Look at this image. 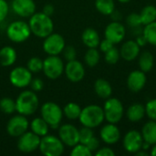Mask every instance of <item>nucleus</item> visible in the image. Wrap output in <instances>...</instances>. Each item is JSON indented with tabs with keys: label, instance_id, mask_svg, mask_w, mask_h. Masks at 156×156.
<instances>
[{
	"label": "nucleus",
	"instance_id": "37",
	"mask_svg": "<svg viewBox=\"0 0 156 156\" xmlns=\"http://www.w3.org/2000/svg\"><path fill=\"white\" fill-rule=\"evenodd\" d=\"M79 135H80V143L83 144H87V143L94 136L92 129L86 126H83L81 129L79 130Z\"/></svg>",
	"mask_w": 156,
	"mask_h": 156
},
{
	"label": "nucleus",
	"instance_id": "11",
	"mask_svg": "<svg viewBox=\"0 0 156 156\" xmlns=\"http://www.w3.org/2000/svg\"><path fill=\"white\" fill-rule=\"evenodd\" d=\"M40 138L38 135L33 132H26L18 137L17 149L25 154H29L35 152L39 147Z\"/></svg>",
	"mask_w": 156,
	"mask_h": 156
},
{
	"label": "nucleus",
	"instance_id": "5",
	"mask_svg": "<svg viewBox=\"0 0 156 156\" xmlns=\"http://www.w3.org/2000/svg\"><path fill=\"white\" fill-rule=\"evenodd\" d=\"M105 120L110 123H118L123 117L124 108L122 101L117 98H108L103 106Z\"/></svg>",
	"mask_w": 156,
	"mask_h": 156
},
{
	"label": "nucleus",
	"instance_id": "8",
	"mask_svg": "<svg viewBox=\"0 0 156 156\" xmlns=\"http://www.w3.org/2000/svg\"><path fill=\"white\" fill-rule=\"evenodd\" d=\"M65 65L63 60L56 56H48L43 60V72L45 76L49 80L58 79L64 72Z\"/></svg>",
	"mask_w": 156,
	"mask_h": 156
},
{
	"label": "nucleus",
	"instance_id": "9",
	"mask_svg": "<svg viewBox=\"0 0 156 156\" xmlns=\"http://www.w3.org/2000/svg\"><path fill=\"white\" fill-rule=\"evenodd\" d=\"M65 46L64 37L57 33H51L46 37L43 42V49L48 56H56L62 53Z\"/></svg>",
	"mask_w": 156,
	"mask_h": 156
},
{
	"label": "nucleus",
	"instance_id": "20",
	"mask_svg": "<svg viewBox=\"0 0 156 156\" xmlns=\"http://www.w3.org/2000/svg\"><path fill=\"white\" fill-rule=\"evenodd\" d=\"M141 53V47L136 43L135 40L125 41L120 49L121 58L126 61H133L138 58Z\"/></svg>",
	"mask_w": 156,
	"mask_h": 156
},
{
	"label": "nucleus",
	"instance_id": "39",
	"mask_svg": "<svg viewBox=\"0 0 156 156\" xmlns=\"http://www.w3.org/2000/svg\"><path fill=\"white\" fill-rule=\"evenodd\" d=\"M145 114L150 120L156 122V99L149 101L145 104Z\"/></svg>",
	"mask_w": 156,
	"mask_h": 156
},
{
	"label": "nucleus",
	"instance_id": "42",
	"mask_svg": "<svg viewBox=\"0 0 156 156\" xmlns=\"http://www.w3.org/2000/svg\"><path fill=\"white\" fill-rule=\"evenodd\" d=\"M9 11L8 4L5 0H0V23L5 20Z\"/></svg>",
	"mask_w": 156,
	"mask_h": 156
},
{
	"label": "nucleus",
	"instance_id": "36",
	"mask_svg": "<svg viewBox=\"0 0 156 156\" xmlns=\"http://www.w3.org/2000/svg\"><path fill=\"white\" fill-rule=\"evenodd\" d=\"M91 154H92V153L87 147V145L80 144V143L74 145L70 152L71 156H91Z\"/></svg>",
	"mask_w": 156,
	"mask_h": 156
},
{
	"label": "nucleus",
	"instance_id": "21",
	"mask_svg": "<svg viewBox=\"0 0 156 156\" xmlns=\"http://www.w3.org/2000/svg\"><path fill=\"white\" fill-rule=\"evenodd\" d=\"M81 40L88 48H91L99 47L101 42V37L96 29L92 27H88L82 32Z\"/></svg>",
	"mask_w": 156,
	"mask_h": 156
},
{
	"label": "nucleus",
	"instance_id": "17",
	"mask_svg": "<svg viewBox=\"0 0 156 156\" xmlns=\"http://www.w3.org/2000/svg\"><path fill=\"white\" fill-rule=\"evenodd\" d=\"M100 136L102 142L106 144H116L121 139V132L115 123H110L101 127L100 131Z\"/></svg>",
	"mask_w": 156,
	"mask_h": 156
},
{
	"label": "nucleus",
	"instance_id": "18",
	"mask_svg": "<svg viewBox=\"0 0 156 156\" xmlns=\"http://www.w3.org/2000/svg\"><path fill=\"white\" fill-rule=\"evenodd\" d=\"M147 81V78L145 72L141 69H136L132 71L127 78V87L132 92H139L141 91Z\"/></svg>",
	"mask_w": 156,
	"mask_h": 156
},
{
	"label": "nucleus",
	"instance_id": "31",
	"mask_svg": "<svg viewBox=\"0 0 156 156\" xmlns=\"http://www.w3.org/2000/svg\"><path fill=\"white\" fill-rule=\"evenodd\" d=\"M100 59H101V55L97 48H88L84 56V61L87 64V66L93 68L98 65V63L100 62Z\"/></svg>",
	"mask_w": 156,
	"mask_h": 156
},
{
	"label": "nucleus",
	"instance_id": "29",
	"mask_svg": "<svg viewBox=\"0 0 156 156\" xmlns=\"http://www.w3.org/2000/svg\"><path fill=\"white\" fill-rule=\"evenodd\" d=\"M95 7L101 14L110 16L115 10L114 0H95Z\"/></svg>",
	"mask_w": 156,
	"mask_h": 156
},
{
	"label": "nucleus",
	"instance_id": "34",
	"mask_svg": "<svg viewBox=\"0 0 156 156\" xmlns=\"http://www.w3.org/2000/svg\"><path fill=\"white\" fill-rule=\"evenodd\" d=\"M120 58H121L120 50L115 47L112 48L110 50H108L107 52L104 53V59L110 65L116 64L119 61Z\"/></svg>",
	"mask_w": 156,
	"mask_h": 156
},
{
	"label": "nucleus",
	"instance_id": "4",
	"mask_svg": "<svg viewBox=\"0 0 156 156\" xmlns=\"http://www.w3.org/2000/svg\"><path fill=\"white\" fill-rule=\"evenodd\" d=\"M41 117L48 122L50 128L57 129L62 121L63 111L55 102L48 101L41 106L40 109Z\"/></svg>",
	"mask_w": 156,
	"mask_h": 156
},
{
	"label": "nucleus",
	"instance_id": "47",
	"mask_svg": "<svg viewBox=\"0 0 156 156\" xmlns=\"http://www.w3.org/2000/svg\"><path fill=\"white\" fill-rule=\"evenodd\" d=\"M135 41H136V43H137L140 47H144V46H145V45H147V44H148V43H147V40H146V39H145V37H144L143 33H142L141 35L137 36V37H136Z\"/></svg>",
	"mask_w": 156,
	"mask_h": 156
},
{
	"label": "nucleus",
	"instance_id": "38",
	"mask_svg": "<svg viewBox=\"0 0 156 156\" xmlns=\"http://www.w3.org/2000/svg\"><path fill=\"white\" fill-rule=\"evenodd\" d=\"M126 24L130 27H132V28H135V27H141L143 24H142L140 14L139 13H131L126 17Z\"/></svg>",
	"mask_w": 156,
	"mask_h": 156
},
{
	"label": "nucleus",
	"instance_id": "6",
	"mask_svg": "<svg viewBox=\"0 0 156 156\" xmlns=\"http://www.w3.org/2000/svg\"><path fill=\"white\" fill-rule=\"evenodd\" d=\"M64 146L58 137L47 134L40 138L38 149L45 156H60L64 152Z\"/></svg>",
	"mask_w": 156,
	"mask_h": 156
},
{
	"label": "nucleus",
	"instance_id": "25",
	"mask_svg": "<svg viewBox=\"0 0 156 156\" xmlns=\"http://www.w3.org/2000/svg\"><path fill=\"white\" fill-rule=\"evenodd\" d=\"M16 60V51L10 46H5L0 49V64L3 67H10Z\"/></svg>",
	"mask_w": 156,
	"mask_h": 156
},
{
	"label": "nucleus",
	"instance_id": "15",
	"mask_svg": "<svg viewBox=\"0 0 156 156\" xmlns=\"http://www.w3.org/2000/svg\"><path fill=\"white\" fill-rule=\"evenodd\" d=\"M104 36L105 38L116 45L124 39L126 36V28L120 21H112L107 25L104 30Z\"/></svg>",
	"mask_w": 156,
	"mask_h": 156
},
{
	"label": "nucleus",
	"instance_id": "16",
	"mask_svg": "<svg viewBox=\"0 0 156 156\" xmlns=\"http://www.w3.org/2000/svg\"><path fill=\"white\" fill-rule=\"evenodd\" d=\"M64 72L68 80L74 83L80 82V80L84 79V76H85L84 66L80 61L77 59L68 61V63L65 66Z\"/></svg>",
	"mask_w": 156,
	"mask_h": 156
},
{
	"label": "nucleus",
	"instance_id": "3",
	"mask_svg": "<svg viewBox=\"0 0 156 156\" xmlns=\"http://www.w3.org/2000/svg\"><path fill=\"white\" fill-rule=\"evenodd\" d=\"M79 120L82 126H86L91 129L99 127L105 120L103 109L96 104L88 105L81 109Z\"/></svg>",
	"mask_w": 156,
	"mask_h": 156
},
{
	"label": "nucleus",
	"instance_id": "23",
	"mask_svg": "<svg viewBox=\"0 0 156 156\" xmlns=\"http://www.w3.org/2000/svg\"><path fill=\"white\" fill-rule=\"evenodd\" d=\"M94 91L101 99H108L112 94V87L111 83L104 79H98L94 82Z\"/></svg>",
	"mask_w": 156,
	"mask_h": 156
},
{
	"label": "nucleus",
	"instance_id": "46",
	"mask_svg": "<svg viewBox=\"0 0 156 156\" xmlns=\"http://www.w3.org/2000/svg\"><path fill=\"white\" fill-rule=\"evenodd\" d=\"M45 15L51 16L54 13V6L51 4H47L44 7H43V11H42Z\"/></svg>",
	"mask_w": 156,
	"mask_h": 156
},
{
	"label": "nucleus",
	"instance_id": "51",
	"mask_svg": "<svg viewBox=\"0 0 156 156\" xmlns=\"http://www.w3.org/2000/svg\"><path fill=\"white\" fill-rule=\"evenodd\" d=\"M118 1L122 4H126V3H129L131 0H118Z\"/></svg>",
	"mask_w": 156,
	"mask_h": 156
},
{
	"label": "nucleus",
	"instance_id": "40",
	"mask_svg": "<svg viewBox=\"0 0 156 156\" xmlns=\"http://www.w3.org/2000/svg\"><path fill=\"white\" fill-rule=\"evenodd\" d=\"M62 54H63L64 58L67 61L74 60L76 59V57H77V51L73 46H65V48L62 50Z\"/></svg>",
	"mask_w": 156,
	"mask_h": 156
},
{
	"label": "nucleus",
	"instance_id": "24",
	"mask_svg": "<svg viewBox=\"0 0 156 156\" xmlns=\"http://www.w3.org/2000/svg\"><path fill=\"white\" fill-rule=\"evenodd\" d=\"M142 136L144 142L154 145L156 144V122L150 120L147 122L142 129Z\"/></svg>",
	"mask_w": 156,
	"mask_h": 156
},
{
	"label": "nucleus",
	"instance_id": "26",
	"mask_svg": "<svg viewBox=\"0 0 156 156\" xmlns=\"http://www.w3.org/2000/svg\"><path fill=\"white\" fill-rule=\"evenodd\" d=\"M138 57H139L138 65L140 69L145 73L150 72L154 65V58L153 54L148 50H144L141 52Z\"/></svg>",
	"mask_w": 156,
	"mask_h": 156
},
{
	"label": "nucleus",
	"instance_id": "28",
	"mask_svg": "<svg viewBox=\"0 0 156 156\" xmlns=\"http://www.w3.org/2000/svg\"><path fill=\"white\" fill-rule=\"evenodd\" d=\"M142 20V24L144 26L156 21V6L153 5H147L142 8L139 13Z\"/></svg>",
	"mask_w": 156,
	"mask_h": 156
},
{
	"label": "nucleus",
	"instance_id": "30",
	"mask_svg": "<svg viewBox=\"0 0 156 156\" xmlns=\"http://www.w3.org/2000/svg\"><path fill=\"white\" fill-rule=\"evenodd\" d=\"M62 111H63V115H65L66 118H68L69 120H77L80 115L81 108L78 103L69 102L68 104L65 105Z\"/></svg>",
	"mask_w": 156,
	"mask_h": 156
},
{
	"label": "nucleus",
	"instance_id": "41",
	"mask_svg": "<svg viewBox=\"0 0 156 156\" xmlns=\"http://www.w3.org/2000/svg\"><path fill=\"white\" fill-rule=\"evenodd\" d=\"M30 88L31 90L35 91V92H38L41 91L44 88V82L41 79L39 78H36V79H32L31 82H30Z\"/></svg>",
	"mask_w": 156,
	"mask_h": 156
},
{
	"label": "nucleus",
	"instance_id": "12",
	"mask_svg": "<svg viewBox=\"0 0 156 156\" xmlns=\"http://www.w3.org/2000/svg\"><path fill=\"white\" fill-rule=\"evenodd\" d=\"M29 126V122L25 115L19 114L13 116L6 124V132L11 137H19L25 133Z\"/></svg>",
	"mask_w": 156,
	"mask_h": 156
},
{
	"label": "nucleus",
	"instance_id": "22",
	"mask_svg": "<svg viewBox=\"0 0 156 156\" xmlns=\"http://www.w3.org/2000/svg\"><path fill=\"white\" fill-rule=\"evenodd\" d=\"M145 115V106L140 102L133 103L126 111V116L132 122H139Z\"/></svg>",
	"mask_w": 156,
	"mask_h": 156
},
{
	"label": "nucleus",
	"instance_id": "44",
	"mask_svg": "<svg viewBox=\"0 0 156 156\" xmlns=\"http://www.w3.org/2000/svg\"><path fill=\"white\" fill-rule=\"evenodd\" d=\"M113 47H114V44L112 41H110L109 39H107V38H104L103 40H101L100 45H99V48H100L101 51L103 52V53L107 52L108 50H110Z\"/></svg>",
	"mask_w": 156,
	"mask_h": 156
},
{
	"label": "nucleus",
	"instance_id": "7",
	"mask_svg": "<svg viewBox=\"0 0 156 156\" xmlns=\"http://www.w3.org/2000/svg\"><path fill=\"white\" fill-rule=\"evenodd\" d=\"M31 35L29 25L24 21L16 20L9 24L6 29L7 37L15 43H22Z\"/></svg>",
	"mask_w": 156,
	"mask_h": 156
},
{
	"label": "nucleus",
	"instance_id": "27",
	"mask_svg": "<svg viewBox=\"0 0 156 156\" xmlns=\"http://www.w3.org/2000/svg\"><path fill=\"white\" fill-rule=\"evenodd\" d=\"M30 128H31V132H33L39 137H43L48 133L49 125L42 117H38V118H35L30 122Z\"/></svg>",
	"mask_w": 156,
	"mask_h": 156
},
{
	"label": "nucleus",
	"instance_id": "45",
	"mask_svg": "<svg viewBox=\"0 0 156 156\" xmlns=\"http://www.w3.org/2000/svg\"><path fill=\"white\" fill-rule=\"evenodd\" d=\"M95 155L96 156H114L115 153L114 151L110 148V147H103V148H99L96 152H95Z\"/></svg>",
	"mask_w": 156,
	"mask_h": 156
},
{
	"label": "nucleus",
	"instance_id": "19",
	"mask_svg": "<svg viewBox=\"0 0 156 156\" xmlns=\"http://www.w3.org/2000/svg\"><path fill=\"white\" fill-rule=\"evenodd\" d=\"M11 6L13 11L21 17H30L36 11V4L33 0H13Z\"/></svg>",
	"mask_w": 156,
	"mask_h": 156
},
{
	"label": "nucleus",
	"instance_id": "32",
	"mask_svg": "<svg viewBox=\"0 0 156 156\" xmlns=\"http://www.w3.org/2000/svg\"><path fill=\"white\" fill-rule=\"evenodd\" d=\"M143 35L147 40V43L156 47V21L144 26Z\"/></svg>",
	"mask_w": 156,
	"mask_h": 156
},
{
	"label": "nucleus",
	"instance_id": "1",
	"mask_svg": "<svg viewBox=\"0 0 156 156\" xmlns=\"http://www.w3.org/2000/svg\"><path fill=\"white\" fill-rule=\"evenodd\" d=\"M31 33L37 37L45 38L53 32L54 24L50 16L45 15L43 12L34 13L28 22Z\"/></svg>",
	"mask_w": 156,
	"mask_h": 156
},
{
	"label": "nucleus",
	"instance_id": "43",
	"mask_svg": "<svg viewBox=\"0 0 156 156\" xmlns=\"http://www.w3.org/2000/svg\"><path fill=\"white\" fill-rule=\"evenodd\" d=\"M85 145H87V147L90 150L91 153L96 152L100 148V140L97 137L93 136Z\"/></svg>",
	"mask_w": 156,
	"mask_h": 156
},
{
	"label": "nucleus",
	"instance_id": "10",
	"mask_svg": "<svg viewBox=\"0 0 156 156\" xmlns=\"http://www.w3.org/2000/svg\"><path fill=\"white\" fill-rule=\"evenodd\" d=\"M11 84L16 88L22 89L29 86L32 80V72L25 67H16L13 69L9 74Z\"/></svg>",
	"mask_w": 156,
	"mask_h": 156
},
{
	"label": "nucleus",
	"instance_id": "33",
	"mask_svg": "<svg viewBox=\"0 0 156 156\" xmlns=\"http://www.w3.org/2000/svg\"><path fill=\"white\" fill-rule=\"evenodd\" d=\"M0 110L5 114H12L16 111V101L11 98H7V97L1 99Z\"/></svg>",
	"mask_w": 156,
	"mask_h": 156
},
{
	"label": "nucleus",
	"instance_id": "13",
	"mask_svg": "<svg viewBox=\"0 0 156 156\" xmlns=\"http://www.w3.org/2000/svg\"><path fill=\"white\" fill-rule=\"evenodd\" d=\"M58 138L65 145L73 147L80 143L79 129L69 123L63 124L58 129Z\"/></svg>",
	"mask_w": 156,
	"mask_h": 156
},
{
	"label": "nucleus",
	"instance_id": "2",
	"mask_svg": "<svg viewBox=\"0 0 156 156\" xmlns=\"http://www.w3.org/2000/svg\"><path fill=\"white\" fill-rule=\"evenodd\" d=\"M38 104V97L35 91L24 90L16 100V111L19 114L30 116L37 112Z\"/></svg>",
	"mask_w": 156,
	"mask_h": 156
},
{
	"label": "nucleus",
	"instance_id": "48",
	"mask_svg": "<svg viewBox=\"0 0 156 156\" xmlns=\"http://www.w3.org/2000/svg\"><path fill=\"white\" fill-rule=\"evenodd\" d=\"M110 16H112V21H119L120 18H122V14H120V13H119L118 11H116V10H114Z\"/></svg>",
	"mask_w": 156,
	"mask_h": 156
},
{
	"label": "nucleus",
	"instance_id": "50",
	"mask_svg": "<svg viewBox=\"0 0 156 156\" xmlns=\"http://www.w3.org/2000/svg\"><path fill=\"white\" fill-rule=\"evenodd\" d=\"M151 155L156 156V144L153 145V148L151 150Z\"/></svg>",
	"mask_w": 156,
	"mask_h": 156
},
{
	"label": "nucleus",
	"instance_id": "35",
	"mask_svg": "<svg viewBox=\"0 0 156 156\" xmlns=\"http://www.w3.org/2000/svg\"><path fill=\"white\" fill-rule=\"evenodd\" d=\"M27 68L32 73H37L43 69V60L40 58L33 57L28 59L27 63Z\"/></svg>",
	"mask_w": 156,
	"mask_h": 156
},
{
	"label": "nucleus",
	"instance_id": "49",
	"mask_svg": "<svg viewBox=\"0 0 156 156\" xmlns=\"http://www.w3.org/2000/svg\"><path fill=\"white\" fill-rule=\"evenodd\" d=\"M134 154H135V155H139V156L149 155V154H148L147 152H145V150H144V149H141V150H139V151H138V152H136Z\"/></svg>",
	"mask_w": 156,
	"mask_h": 156
},
{
	"label": "nucleus",
	"instance_id": "14",
	"mask_svg": "<svg viewBox=\"0 0 156 156\" xmlns=\"http://www.w3.org/2000/svg\"><path fill=\"white\" fill-rule=\"evenodd\" d=\"M144 139L142 133L136 130H131L123 137L122 145L126 152L130 154H135L143 148Z\"/></svg>",
	"mask_w": 156,
	"mask_h": 156
}]
</instances>
